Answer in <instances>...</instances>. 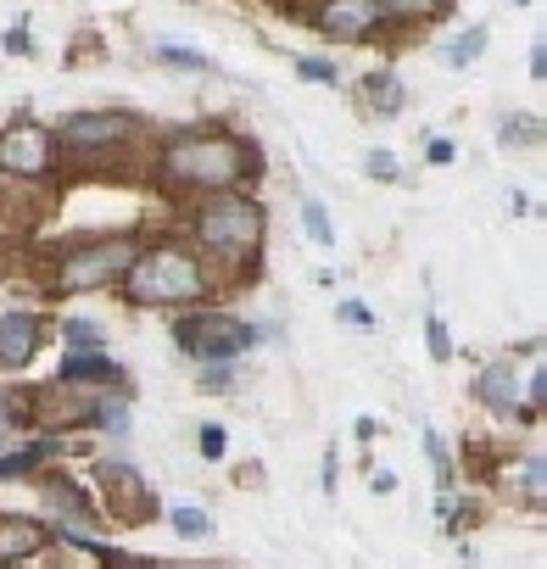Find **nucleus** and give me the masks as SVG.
Listing matches in <instances>:
<instances>
[{"label": "nucleus", "instance_id": "nucleus-5", "mask_svg": "<svg viewBox=\"0 0 547 569\" xmlns=\"http://www.w3.org/2000/svg\"><path fill=\"white\" fill-rule=\"evenodd\" d=\"M135 257H140L135 234L90 240V246H79V251H68V257H62L57 284H62V291H101V284H118V279L129 273V262H135Z\"/></svg>", "mask_w": 547, "mask_h": 569}, {"label": "nucleus", "instance_id": "nucleus-16", "mask_svg": "<svg viewBox=\"0 0 547 569\" xmlns=\"http://www.w3.org/2000/svg\"><path fill=\"white\" fill-rule=\"evenodd\" d=\"M452 0H380V12L397 18V23H425V18H441Z\"/></svg>", "mask_w": 547, "mask_h": 569}, {"label": "nucleus", "instance_id": "nucleus-7", "mask_svg": "<svg viewBox=\"0 0 547 569\" xmlns=\"http://www.w3.org/2000/svg\"><path fill=\"white\" fill-rule=\"evenodd\" d=\"M129 118L123 112H73L68 123H62V146L73 151V157H101V151H118L123 140H129Z\"/></svg>", "mask_w": 547, "mask_h": 569}, {"label": "nucleus", "instance_id": "nucleus-17", "mask_svg": "<svg viewBox=\"0 0 547 569\" xmlns=\"http://www.w3.org/2000/svg\"><path fill=\"white\" fill-rule=\"evenodd\" d=\"M480 51H486V29H469V34H458L452 46H441V62H447V68H469Z\"/></svg>", "mask_w": 547, "mask_h": 569}, {"label": "nucleus", "instance_id": "nucleus-4", "mask_svg": "<svg viewBox=\"0 0 547 569\" xmlns=\"http://www.w3.org/2000/svg\"><path fill=\"white\" fill-rule=\"evenodd\" d=\"M173 341H179V352L190 358V363H235V358H246L257 341H262V330H251L246 319H235V313H218V308H201V313H185L179 325H173Z\"/></svg>", "mask_w": 547, "mask_h": 569}, {"label": "nucleus", "instance_id": "nucleus-1", "mask_svg": "<svg viewBox=\"0 0 547 569\" xmlns=\"http://www.w3.org/2000/svg\"><path fill=\"white\" fill-rule=\"evenodd\" d=\"M162 179L201 190V196H229L246 179H257V146H246L240 134H223V129L173 134L162 146Z\"/></svg>", "mask_w": 547, "mask_h": 569}, {"label": "nucleus", "instance_id": "nucleus-33", "mask_svg": "<svg viewBox=\"0 0 547 569\" xmlns=\"http://www.w3.org/2000/svg\"><path fill=\"white\" fill-rule=\"evenodd\" d=\"M185 569H207V563H185Z\"/></svg>", "mask_w": 547, "mask_h": 569}, {"label": "nucleus", "instance_id": "nucleus-31", "mask_svg": "<svg viewBox=\"0 0 547 569\" xmlns=\"http://www.w3.org/2000/svg\"><path fill=\"white\" fill-rule=\"evenodd\" d=\"M425 157H430V162H452L458 151H452V140H430V146H425Z\"/></svg>", "mask_w": 547, "mask_h": 569}, {"label": "nucleus", "instance_id": "nucleus-22", "mask_svg": "<svg viewBox=\"0 0 547 569\" xmlns=\"http://www.w3.org/2000/svg\"><path fill=\"white\" fill-rule=\"evenodd\" d=\"M536 140H541V118L525 112V118H508L503 123V146H536Z\"/></svg>", "mask_w": 547, "mask_h": 569}, {"label": "nucleus", "instance_id": "nucleus-8", "mask_svg": "<svg viewBox=\"0 0 547 569\" xmlns=\"http://www.w3.org/2000/svg\"><path fill=\"white\" fill-rule=\"evenodd\" d=\"M314 23H319V34H325V40L369 46V34L386 23V12H380V0H325Z\"/></svg>", "mask_w": 547, "mask_h": 569}, {"label": "nucleus", "instance_id": "nucleus-11", "mask_svg": "<svg viewBox=\"0 0 547 569\" xmlns=\"http://www.w3.org/2000/svg\"><path fill=\"white\" fill-rule=\"evenodd\" d=\"M40 313H29V308H12L7 319H0V375H18V369H29L34 363V352H40Z\"/></svg>", "mask_w": 547, "mask_h": 569}, {"label": "nucleus", "instance_id": "nucleus-28", "mask_svg": "<svg viewBox=\"0 0 547 569\" xmlns=\"http://www.w3.org/2000/svg\"><path fill=\"white\" fill-rule=\"evenodd\" d=\"M541 480H547V463H541V452H530L525 458V491H530V502H541Z\"/></svg>", "mask_w": 547, "mask_h": 569}, {"label": "nucleus", "instance_id": "nucleus-10", "mask_svg": "<svg viewBox=\"0 0 547 569\" xmlns=\"http://www.w3.org/2000/svg\"><path fill=\"white\" fill-rule=\"evenodd\" d=\"M475 397L491 408V413H508V419H530L525 397H519V363L514 358H497L475 375Z\"/></svg>", "mask_w": 547, "mask_h": 569}, {"label": "nucleus", "instance_id": "nucleus-2", "mask_svg": "<svg viewBox=\"0 0 547 569\" xmlns=\"http://www.w3.org/2000/svg\"><path fill=\"white\" fill-rule=\"evenodd\" d=\"M207 291H212V279H207L201 257L179 240L146 246L123 273V302L129 308H185V302H201Z\"/></svg>", "mask_w": 547, "mask_h": 569}, {"label": "nucleus", "instance_id": "nucleus-12", "mask_svg": "<svg viewBox=\"0 0 547 569\" xmlns=\"http://www.w3.org/2000/svg\"><path fill=\"white\" fill-rule=\"evenodd\" d=\"M62 380L68 386H90V391H112V386H123V363L112 352H101V347H68Z\"/></svg>", "mask_w": 547, "mask_h": 569}, {"label": "nucleus", "instance_id": "nucleus-15", "mask_svg": "<svg viewBox=\"0 0 547 569\" xmlns=\"http://www.w3.org/2000/svg\"><path fill=\"white\" fill-rule=\"evenodd\" d=\"M62 441L57 436H40L34 447H18V452H0V480H18V475H34L46 458H57Z\"/></svg>", "mask_w": 547, "mask_h": 569}, {"label": "nucleus", "instance_id": "nucleus-21", "mask_svg": "<svg viewBox=\"0 0 547 569\" xmlns=\"http://www.w3.org/2000/svg\"><path fill=\"white\" fill-rule=\"evenodd\" d=\"M425 347H430V358H436V363H447V358H452V336H447V325H441V313H436V308L425 313Z\"/></svg>", "mask_w": 547, "mask_h": 569}, {"label": "nucleus", "instance_id": "nucleus-29", "mask_svg": "<svg viewBox=\"0 0 547 569\" xmlns=\"http://www.w3.org/2000/svg\"><path fill=\"white\" fill-rule=\"evenodd\" d=\"M7 57H34V40H29V29L18 23V29H7Z\"/></svg>", "mask_w": 547, "mask_h": 569}, {"label": "nucleus", "instance_id": "nucleus-32", "mask_svg": "<svg viewBox=\"0 0 547 569\" xmlns=\"http://www.w3.org/2000/svg\"><path fill=\"white\" fill-rule=\"evenodd\" d=\"M530 79H547V46H530Z\"/></svg>", "mask_w": 547, "mask_h": 569}, {"label": "nucleus", "instance_id": "nucleus-24", "mask_svg": "<svg viewBox=\"0 0 547 569\" xmlns=\"http://www.w3.org/2000/svg\"><path fill=\"white\" fill-rule=\"evenodd\" d=\"M157 57L173 62V68H190V73H212V62L201 51H185V46H157Z\"/></svg>", "mask_w": 547, "mask_h": 569}, {"label": "nucleus", "instance_id": "nucleus-27", "mask_svg": "<svg viewBox=\"0 0 547 569\" xmlns=\"http://www.w3.org/2000/svg\"><path fill=\"white\" fill-rule=\"evenodd\" d=\"M196 447H201V458H223V452H229V436H223V425H201Z\"/></svg>", "mask_w": 547, "mask_h": 569}, {"label": "nucleus", "instance_id": "nucleus-26", "mask_svg": "<svg viewBox=\"0 0 547 569\" xmlns=\"http://www.w3.org/2000/svg\"><path fill=\"white\" fill-rule=\"evenodd\" d=\"M68 347H101L107 336H101V325H90V319H68Z\"/></svg>", "mask_w": 547, "mask_h": 569}, {"label": "nucleus", "instance_id": "nucleus-14", "mask_svg": "<svg viewBox=\"0 0 547 569\" xmlns=\"http://www.w3.org/2000/svg\"><path fill=\"white\" fill-rule=\"evenodd\" d=\"M364 107H369L375 118H397V112L408 107V90H402V79H397L391 68L369 73V79H364Z\"/></svg>", "mask_w": 547, "mask_h": 569}, {"label": "nucleus", "instance_id": "nucleus-25", "mask_svg": "<svg viewBox=\"0 0 547 569\" xmlns=\"http://www.w3.org/2000/svg\"><path fill=\"white\" fill-rule=\"evenodd\" d=\"M425 452H430V463H436V486L452 491V458H447V441H441V436H425Z\"/></svg>", "mask_w": 547, "mask_h": 569}, {"label": "nucleus", "instance_id": "nucleus-9", "mask_svg": "<svg viewBox=\"0 0 547 569\" xmlns=\"http://www.w3.org/2000/svg\"><path fill=\"white\" fill-rule=\"evenodd\" d=\"M101 486H107V508L118 513V525H140V519L157 513L151 486H146L129 463H101Z\"/></svg>", "mask_w": 547, "mask_h": 569}, {"label": "nucleus", "instance_id": "nucleus-3", "mask_svg": "<svg viewBox=\"0 0 547 569\" xmlns=\"http://www.w3.org/2000/svg\"><path fill=\"white\" fill-rule=\"evenodd\" d=\"M262 207L251 201V196H240V190H229V196H201V207H196V240L212 251V257H223V262H251L257 268V246H262Z\"/></svg>", "mask_w": 547, "mask_h": 569}, {"label": "nucleus", "instance_id": "nucleus-19", "mask_svg": "<svg viewBox=\"0 0 547 569\" xmlns=\"http://www.w3.org/2000/svg\"><path fill=\"white\" fill-rule=\"evenodd\" d=\"M168 525H173L179 536H190V541H201V536H212V530H218L207 508H173V513H168Z\"/></svg>", "mask_w": 547, "mask_h": 569}, {"label": "nucleus", "instance_id": "nucleus-13", "mask_svg": "<svg viewBox=\"0 0 547 569\" xmlns=\"http://www.w3.org/2000/svg\"><path fill=\"white\" fill-rule=\"evenodd\" d=\"M51 541H57V530H51V525H40V519H0V569L40 558Z\"/></svg>", "mask_w": 547, "mask_h": 569}, {"label": "nucleus", "instance_id": "nucleus-30", "mask_svg": "<svg viewBox=\"0 0 547 569\" xmlns=\"http://www.w3.org/2000/svg\"><path fill=\"white\" fill-rule=\"evenodd\" d=\"M341 319H347V325H358V330H369V325H375V313H369L364 302H341Z\"/></svg>", "mask_w": 547, "mask_h": 569}, {"label": "nucleus", "instance_id": "nucleus-23", "mask_svg": "<svg viewBox=\"0 0 547 569\" xmlns=\"http://www.w3.org/2000/svg\"><path fill=\"white\" fill-rule=\"evenodd\" d=\"M297 79H314V84H341V68L325 62V57H297Z\"/></svg>", "mask_w": 547, "mask_h": 569}, {"label": "nucleus", "instance_id": "nucleus-18", "mask_svg": "<svg viewBox=\"0 0 547 569\" xmlns=\"http://www.w3.org/2000/svg\"><path fill=\"white\" fill-rule=\"evenodd\" d=\"M302 223H308V240H314V246H336V223H330L325 201L302 196Z\"/></svg>", "mask_w": 547, "mask_h": 569}, {"label": "nucleus", "instance_id": "nucleus-6", "mask_svg": "<svg viewBox=\"0 0 547 569\" xmlns=\"http://www.w3.org/2000/svg\"><path fill=\"white\" fill-rule=\"evenodd\" d=\"M51 157H57L51 129H40L29 118L0 134V173L7 179H40V173H51Z\"/></svg>", "mask_w": 547, "mask_h": 569}, {"label": "nucleus", "instance_id": "nucleus-20", "mask_svg": "<svg viewBox=\"0 0 547 569\" xmlns=\"http://www.w3.org/2000/svg\"><path fill=\"white\" fill-rule=\"evenodd\" d=\"M364 173H369V179H380V184H397V179H402V162H397L391 151H380V146H375V151H364Z\"/></svg>", "mask_w": 547, "mask_h": 569}]
</instances>
